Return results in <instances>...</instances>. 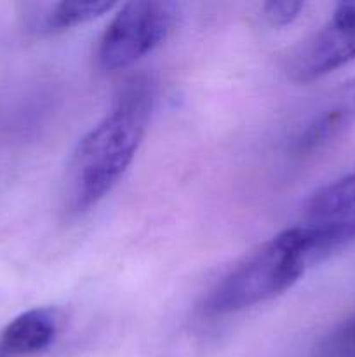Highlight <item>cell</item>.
Masks as SVG:
<instances>
[{
  "label": "cell",
  "mask_w": 355,
  "mask_h": 357,
  "mask_svg": "<svg viewBox=\"0 0 355 357\" xmlns=\"http://www.w3.org/2000/svg\"><path fill=\"white\" fill-rule=\"evenodd\" d=\"M155 101L148 77L120 89L110 112L80 138L68 164V211L80 215L103 201L134 160Z\"/></svg>",
  "instance_id": "1"
},
{
  "label": "cell",
  "mask_w": 355,
  "mask_h": 357,
  "mask_svg": "<svg viewBox=\"0 0 355 357\" xmlns=\"http://www.w3.org/2000/svg\"><path fill=\"white\" fill-rule=\"evenodd\" d=\"M320 260L315 239L301 225L282 230L237 264L207 295L204 310L214 316L239 312L282 295Z\"/></svg>",
  "instance_id": "2"
},
{
  "label": "cell",
  "mask_w": 355,
  "mask_h": 357,
  "mask_svg": "<svg viewBox=\"0 0 355 357\" xmlns=\"http://www.w3.org/2000/svg\"><path fill=\"white\" fill-rule=\"evenodd\" d=\"M355 59V2L338 3L322 28L296 45L285 73L296 84H310Z\"/></svg>",
  "instance_id": "4"
},
{
  "label": "cell",
  "mask_w": 355,
  "mask_h": 357,
  "mask_svg": "<svg viewBox=\"0 0 355 357\" xmlns=\"http://www.w3.org/2000/svg\"><path fill=\"white\" fill-rule=\"evenodd\" d=\"M308 357H355V312L331 328Z\"/></svg>",
  "instance_id": "9"
},
{
  "label": "cell",
  "mask_w": 355,
  "mask_h": 357,
  "mask_svg": "<svg viewBox=\"0 0 355 357\" xmlns=\"http://www.w3.org/2000/svg\"><path fill=\"white\" fill-rule=\"evenodd\" d=\"M176 20L178 6L173 2L124 3L101 33L97 63L106 72L129 68L169 37Z\"/></svg>",
  "instance_id": "3"
},
{
  "label": "cell",
  "mask_w": 355,
  "mask_h": 357,
  "mask_svg": "<svg viewBox=\"0 0 355 357\" xmlns=\"http://www.w3.org/2000/svg\"><path fill=\"white\" fill-rule=\"evenodd\" d=\"M303 9H305V3L303 2H287V0L285 2H267L261 7L263 17L274 28H282L291 24L292 21L298 20Z\"/></svg>",
  "instance_id": "10"
},
{
  "label": "cell",
  "mask_w": 355,
  "mask_h": 357,
  "mask_svg": "<svg viewBox=\"0 0 355 357\" xmlns=\"http://www.w3.org/2000/svg\"><path fill=\"white\" fill-rule=\"evenodd\" d=\"M54 307H35L14 317L0 331V357H30L47 351L61 328Z\"/></svg>",
  "instance_id": "7"
},
{
  "label": "cell",
  "mask_w": 355,
  "mask_h": 357,
  "mask_svg": "<svg viewBox=\"0 0 355 357\" xmlns=\"http://www.w3.org/2000/svg\"><path fill=\"white\" fill-rule=\"evenodd\" d=\"M313 236L319 257L355 236V173L317 190L303 208V223Z\"/></svg>",
  "instance_id": "5"
},
{
  "label": "cell",
  "mask_w": 355,
  "mask_h": 357,
  "mask_svg": "<svg viewBox=\"0 0 355 357\" xmlns=\"http://www.w3.org/2000/svg\"><path fill=\"white\" fill-rule=\"evenodd\" d=\"M115 7L113 2H58L51 3L38 14L35 21V30L38 33L54 35L68 30V28L79 26V24L93 21L103 14L110 13Z\"/></svg>",
  "instance_id": "8"
},
{
  "label": "cell",
  "mask_w": 355,
  "mask_h": 357,
  "mask_svg": "<svg viewBox=\"0 0 355 357\" xmlns=\"http://www.w3.org/2000/svg\"><path fill=\"white\" fill-rule=\"evenodd\" d=\"M355 126V79L331 89L306 117L296 126L291 152L298 157L313 155L333 145Z\"/></svg>",
  "instance_id": "6"
}]
</instances>
